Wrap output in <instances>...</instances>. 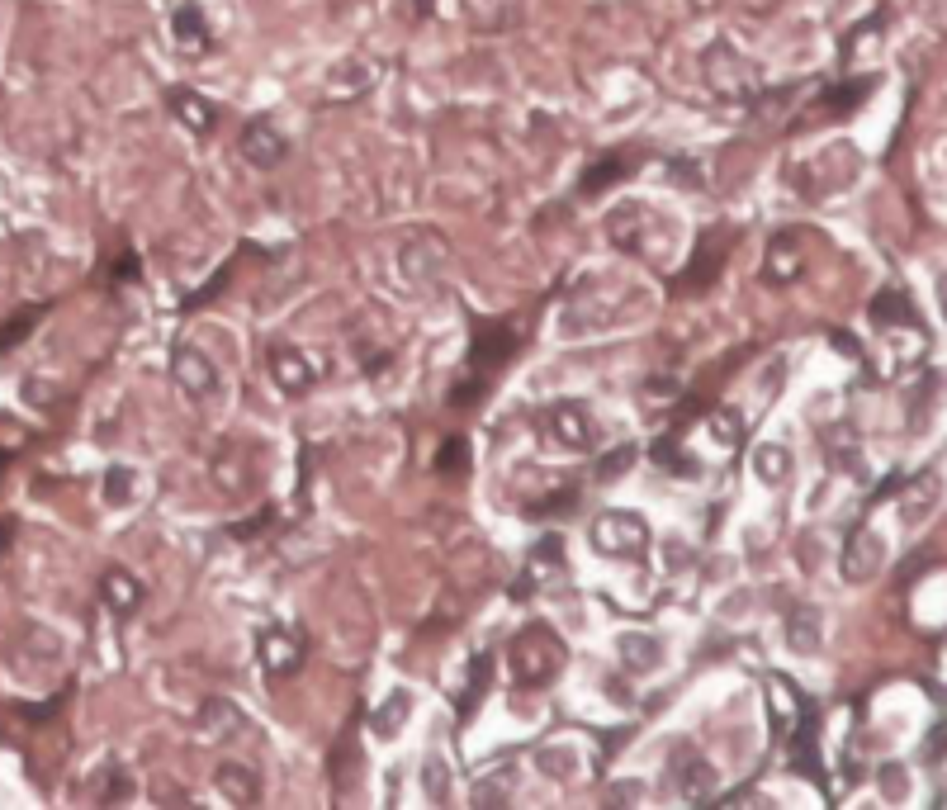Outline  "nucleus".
Here are the masks:
<instances>
[{
    "label": "nucleus",
    "instance_id": "38",
    "mask_svg": "<svg viewBox=\"0 0 947 810\" xmlns=\"http://www.w3.org/2000/svg\"><path fill=\"white\" fill-rule=\"evenodd\" d=\"M128 493H133V469L114 465L105 474V498H109V503H128Z\"/></svg>",
    "mask_w": 947,
    "mask_h": 810
},
{
    "label": "nucleus",
    "instance_id": "3",
    "mask_svg": "<svg viewBox=\"0 0 947 810\" xmlns=\"http://www.w3.org/2000/svg\"><path fill=\"white\" fill-rule=\"evenodd\" d=\"M592 545L607 559H644L654 540H649L644 517H635V512H602L592 522Z\"/></svg>",
    "mask_w": 947,
    "mask_h": 810
},
{
    "label": "nucleus",
    "instance_id": "5",
    "mask_svg": "<svg viewBox=\"0 0 947 810\" xmlns=\"http://www.w3.org/2000/svg\"><path fill=\"white\" fill-rule=\"evenodd\" d=\"M881 564H886V540L876 536L867 522H858L853 531H848V540H843V555H839L843 583H867V578L881 574Z\"/></svg>",
    "mask_w": 947,
    "mask_h": 810
},
{
    "label": "nucleus",
    "instance_id": "18",
    "mask_svg": "<svg viewBox=\"0 0 947 810\" xmlns=\"http://www.w3.org/2000/svg\"><path fill=\"white\" fill-rule=\"evenodd\" d=\"M166 105H171V114H176L190 133H209V128L218 124L214 100H204V95H199V90H190V86H171V90H166Z\"/></svg>",
    "mask_w": 947,
    "mask_h": 810
},
{
    "label": "nucleus",
    "instance_id": "42",
    "mask_svg": "<svg viewBox=\"0 0 947 810\" xmlns=\"http://www.w3.org/2000/svg\"><path fill=\"white\" fill-rule=\"evenodd\" d=\"M228 275H233V266H223V270H218V275H214V280H209V285L199 289V294H190V299H185V308H199V304H209V299H214L218 289L228 285Z\"/></svg>",
    "mask_w": 947,
    "mask_h": 810
},
{
    "label": "nucleus",
    "instance_id": "29",
    "mask_svg": "<svg viewBox=\"0 0 947 810\" xmlns=\"http://www.w3.org/2000/svg\"><path fill=\"white\" fill-rule=\"evenodd\" d=\"M706 427H711L715 446H725V450L744 446V413H739V408H711V413H706Z\"/></svg>",
    "mask_w": 947,
    "mask_h": 810
},
{
    "label": "nucleus",
    "instance_id": "26",
    "mask_svg": "<svg viewBox=\"0 0 947 810\" xmlns=\"http://www.w3.org/2000/svg\"><path fill=\"white\" fill-rule=\"evenodd\" d=\"M654 465H663L668 474H678V479H701V465H697V455H687L682 450V436L678 432H668V436H659L654 441Z\"/></svg>",
    "mask_w": 947,
    "mask_h": 810
},
{
    "label": "nucleus",
    "instance_id": "24",
    "mask_svg": "<svg viewBox=\"0 0 947 810\" xmlns=\"http://www.w3.org/2000/svg\"><path fill=\"white\" fill-rule=\"evenodd\" d=\"M753 474H758V484H787L791 474V450L782 446V441H763V446H753Z\"/></svg>",
    "mask_w": 947,
    "mask_h": 810
},
{
    "label": "nucleus",
    "instance_id": "40",
    "mask_svg": "<svg viewBox=\"0 0 947 810\" xmlns=\"http://www.w3.org/2000/svg\"><path fill=\"white\" fill-rule=\"evenodd\" d=\"M569 503H578V488H559L550 498H536V503H531V517H554V512H564Z\"/></svg>",
    "mask_w": 947,
    "mask_h": 810
},
{
    "label": "nucleus",
    "instance_id": "34",
    "mask_svg": "<svg viewBox=\"0 0 947 810\" xmlns=\"http://www.w3.org/2000/svg\"><path fill=\"white\" fill-rule=\"evenodd\" d=\"M38 318H43V308H24V313H15L10 323L0 327V351H10V346L24 342V337L38 327Z\"/></svg>",
    "mask_w": 947,
    "mask_h": 810
},
{
    "label": "nucleus",
    "instance_id": "1",
    "mask_svg": "<svg viewBox=\"0 0 947 810\" xmlns=\"http://www.w3.org/2000/svg\"><path fill=\"white\" fill-rule=\"evenodd\" d=\"M564 640L550 626H526L507 645V668H512V683L517 687H545L564 668Z\"/></svg>",
    "mask_w": 947,
    "mask_h": 810
},
{
    "label": "nucleus",
    "instance_id": "9",
    "mask_svg": "<svg viewBox=\"0 0 947 810\" xmlns=\"http://www.w3.org/2000/svg\"><path fill=\"white\" fill-rule=\"evenodd\" d=\"M266 370H270V379H275V389H280V394H289V398L308 394V389H313V379H318L313 360H308L299 346H270Z\"/></svg>",
    "mask_w": 947,
    "mask_h": 810
},
{
    "label": "nucleus",
    "instance_id": "47",
    "mask_svg": "<svg viewBox=\"0 0 947 810\" xmlns=\"http://www.w3.org/2000/svg\"><path fill=\"white\" fill-rule=\"evenodd\" d=\"M5 460H10V455H0V469H5Z\"/></svg>",
    "mask_w": 947,
    "mask_h": 810
},
{
    "label": "nucleus",
    "instance_id": "16",
    "mask_svg": "<svg viewBox=\"0 0 947 810\" xmlns=\"http://www.w3.org/2000/svg\"><path fill=\"white\" fill-rule=\"evenodd\" d=\"M805 270V247L796 233H777L768 242V256H763V275L772 285H791L796 275Z\"/></svg>",
    "mask_w": 947,
    "mask_h": 810
},
{
    "label": "nucleus",
    "instance_id": "46",
    "mask_svg": "<svg viewBox=\"0 0 947 810\" xmlns=\"http://www.w3.org/2000/svg\"><path fill=\"white\" fill-rule=\"evenodd\" d=\"M436 10V0H417V15H431Z\"/></svg>",
    "mask_w": 947,
    "mask_h": 810
},
{
    "label": "nucleus",
    "instance_id": "7",
    "mask_svg": "<svg viewBox=\"0 0 947 810\" xmlns=\"http://www.w3.org/2000/svg\"><path fill=\"white\" fill-rule=\"evenodd\" d=\"M763 692H768L772 735H777V739H791V735H796V725L805 720V711H810V702L801 697V687L791 683L787 673H768V678H763Z\"/></svg>",
    "mask_w": 947,
    "mask_h": 810
},
{
    "label": "nucleus",
    "instance_id": "23",
    "mask_svg": "<svg viewBox=\"0 0 947 810\" xmlns=\"http://www.w3.org/2000/svg\"><path fill=\"white\" fill-rule=\"evenodd\" d=\"M408 716H412V692L408 687H394L384 702L375 706V716H370V730H375L379 739H394L403 725H408Z\"/></svg>",
    "mask_w": 947,
    "mask_h": 810
},
{
    "label": "nucleus",
    "instance_id": "39",
    "mask_svg": "<svg viewBox=\"0 0 947 810\" xmlns=\"http://www.w3.org/2000/svg\"><path fill=\"white\" fill-rule=\"evenodd\" d=\"M630 460H635V446H621V450H611L607 460H602V465H597V479H602V484H611V479H621V474H626V469H630Z\"/></svg>",
    "mask_w": 947,
    "mask_h": 810
},
{
    "label": "nucleus",
    "instance_id": "30",
    "mask_svg": "<svg viewBox=\"0 0 947 810\" xmlns=\"http://www.w3.org/2000/svg\"><path fill=\"white\" fill-rule=\"evenodd\" d=\"M787 640H791V649H796V654H815V649H820V612H815V607L791 612Z\"/></svg>",
    "mask_w": 947,
    "mask_h": 810
},
{
    "label": "nucleus",
    "instance_id": "13",
    "mask_svg": "<svg viewBox=\"0 0 947 810\" xmlns=\"http://www.w3.org/2000/svg\"><path fill=\"white\" fill-rule=\"evenodd\" d=\"M171 379H176L190 398H209L218 389L214 360L204 356V351H195V346H176V356H171Z\"/></svg>",
    "mask_w": 947,
    "mask_h": 810
},
{
    "label": "nucleus",
    "instance_id": "28",
    "mask_svg": "<svg viewBox=\"0 0 947 810\" xmlns=\"http://www.w3.org/2000/svg\"><path fill=\"white\" fill-rule=\"evenodd\" d=\"M876 76H858V81H843V86H829L820 95V109L824 114H848V109H858L867 95H872Z\"/></svg>",
    "mask_w": 947,
    "mask_h": 810
},
{
    "label": "nucleus",
    "instance_id": "12",
    "mask_svg": "<svg viewBox=\"0 0 947 810\" xmlns=\"http://www.w3.org/2000/svg\"><path fill=\"white\" fill-rule=\"evenodd\" d=\"M725 256H730L725 233H706V237H701L697 256H692V261H687V270L678 275V294H701V289H711L715 275H720V266H725Z\"/></svg>",
    "mask_w": 947,
    "mask_h": 810
},
{
    "label": "nucleus",
    "instance_id": "32",
    "mask_svg": "<svg viewBox=\"0 0 947 810\" xmlns=\"http://www.w3.org/2000/svg\"><path fill=\"white\" fill-rule=\"evenodd\" d=\"M626 176H630L626 157H597L592 171L583 176V195H602L607 185H616V180H626Z\"/></svg>",
    "mask_w": 947,
    "mask_h": 810
},
{
    "label": "nucleus",
    "instance_id": "25",
    "mask_svg": "<svg viewBox=\"0 0 947 810\" xmlns=\"http://www.w3.org/2000/svg\"><path fill=\"white\" fill-rule=\"evenodd\" d=\"M616 654H621V664H626L630 673H649V668L659 664L663 645L654 640V635H635V630H626V635H616Z\"/></svg>",
    "mask_w": 947,
    "mask_h": 810
},
{
    "label": "nucleus",
    "instance_id": "43",
    "mask_svg": "<svg viewBox=\"0 0 947 810\" xmlns=\"http://www.w3.org/2000/svg\"><path fill=\"white\" fill-rule=\"evenodd\" d=\"M114 280H119V285H133V280H138V256L133 252L119 256V261H114Z\"/></svg>",
    "mask_w": 947,
    "mask_h": 810
},
{
    "label": "nucleus",
    "instance_id": "31",
    "mask_svg": "<svg viewBox=\"0 0 947 810\" xmlns=\"http://www.w3.org/2000/svg\"><path fill=\"white\" fill-rule=\"evenodd\" d=\"M488 683H493V659H488V654H479V659L469 664V683H465V692H460V716H474V706L483 702Z\"/></svg>",
    "mask_w": 947,
    "mask_h": 810
},
{
    "label": "nucleus",
    "instance_id": "41",
    "mask_svg": "<svg viewBox=\"0 0 947 810\" xmlns=\"http://www.w3.org/2000/svg\"><path fill=\"white\" fill-rule=\"evenodd\" d=\"M270 522H275V512H270V507H261L256 517H247V522H233V526H228V536H233V540H251V536H261V531H266Z\"/></svg>",
    "mask_w": 947,
    "mask_h": 810
},
{
    "label": "nucleus",
    "instance_id": "15",
    "mask_svg": "<svg viewBox=\"0 0 947 810\" xmlns=\"http://www.w3.org/2000/svg\"><path fill=\"white\" fill-rule=\"evenodd\" d=\"M237 152H242L251 166H275L289 152V143L270 119H251V124L242 128V138H237Z\"/></svg>",
    "mask_w": 947,
    "mask_h": 810
},
{
    "label": "nucleus",
    "instance_id": "19",
    "mask_svg": "<svg viewBox=\"0 0 947 810\" xmlns=\"http://www.w3.org/2000/svg\"><path fill=\"white\" fill-rule=\"evenodd\" d=\"M872 327L876 332H919V313L900 289H881L872 299Z\"/></svg>",
    "mask_w": 947,
    "mask_h": 810
},
{
    "label": "nucleus",
    "instance_id": "6",
    "mask_svg": "<svg viewBox=\"0 0 947 810\" xmlns=\"http://www.w3.org/2000/svg\"><path fill=\"white\" fill-rule=\"evenodd\" d=\"M545 432L559 450H588L597 427H592V413L578 403V398H559L545 408Z\"/></svg>",
    "mask_w": 947,
    "mask_h": 810
},
{
    "label": "nucleus",
    "instance_id": "8",
    "mask_svg": "<svg viewBox=\"0 0 947 810\" xmlns=\"http://www.w3.org/2000/svg\"><path fill=\"white\" fill-rule=\"evenodd\" d=\"M512 351H517V332L512 327L479 323L474 327V342H469V365H474V375L493 379V370H502L512 360Z\"/></svg>",
    "mask_w": 947,
    "mask_h": 810
},
{
    "label": "nucleus",
    "instance_id": "45",
    "mask_svg": "<svg viewBox=\"0 0 947 810\" xmlns=\"http://www.w3.org/2000/svg\"><path fill=\"white\" fill-rule=\"evenodd\" d=\"M10 536H15V522H0V555L10 550Z\"/></svg>",
    "mask_w": 947,
    "mask_h": 810
},
{
    "label": "nucleus",
    "instance_id": "14",
    "mask_svg": "<svg viewBox=\"0 0 947 810\" xmlns=\"http://www.w3.org/2000/svg\"><path fill=\"white\" fill-rule=\"evenodd\" d=\"M247 730V716L237 711L228 697H209V702L199 706L195 716V739L199 744H223V739H233Z\"/></svg>",
    "mask_w": 947,
    "mask_h": 810
},
{
    "label": "nucleus",
    "instance_id": "48",
    "mask_svg": "<svg viewBox=\"0 0 947 810\" xmlns=\"http://www.w3.org/2000/svg\"><path fill=\"white\" fill-rule=\"evenodd\" d=\"M943 308H947V289H943Z\"/></svg>",
    "mask_w": 947,
    "mask_h": 810
},
{
    "label": "nucleus",
    "instance_id": "21",
    "mask_svg": "<svg viewBox=\"0 0 947 810\" xmlns=\"http://www.w3.org/2000/svg\"><path fill=\"white\" fill-rule=\"evenodd\" d=\"M100 597H105V607L114 616H133L143 607V583L128 574V569H109V574L100 578Z\"/></svg>",
    "mask_w": 947,
    "mask_h": 810
},
{
    "label": "nucleus",
    "instance_id": "17",
    "mask_svg": "<svg viewBox=\"0 0 947 810\" xmlns=\"http://www.w3.org/2000/svg\"><path fill=\"white\" fill-rule=\"evenodd\" d=\"M820 716H815V706L805 711V720L796 725V735H791V768L801 777H810V782H824V768H820Z\"/></svg>",
    "mask_w": 947,
    "mask_h": 810
},
{
    "label": "nucleus",
    "instance_id": "11",
    "mask_svg": "<svg viewBox=\"0 0 947 810\" xmlns=\"http://www.w3.org/2000/svg\"><path fill=\"white\" fill-rule=\"evenodd\" d=\"M673 787H678L682 801H711L715 796V768L692 744H678V749H673Z\"/></svg>",
    "mask_w": 947,
    "mask_h": 810
},
{
    "label": "nucleus",
    "instance_id": "37",
    "mask_svg": "<svg viewBox=\"0 0 947 810\" xmlns=\"http://www.w3.org/2000/svg\"><path fill=\"white\" fill-rule=\"evenodd\" d=\"M483 389H488V375H474V379H460L455 389H450V408H474L483 398Z\"/></svg>",
    "mask_w": 947,
    "mask_h": 810
},
{
    "label": "nucleus",
    "instance_id": "2",
    "mask_svg": "<svg viewBox=\"0 0 947 810\" xmlns=\"http://www.w3.org/2000/svg\"><path fill=\"white\" fill-rule=\"evenodd\" d=\"M701 76H706V86H711L720 100H734V105H749V100L763 95L758 67H753L734 43H711L706 57H701Z\"/></svg>",
    "mask_w": 947,
    "mask_h": 810
},
{
    "label": "nucleus",
    "instance_id": "4",
    "mask_svg": "<svg viewBox=\"0 0 947 810\" xmlns=\"http://www.w3.org/2000/svg\"><path fill=\"white\" fill-rule=\"evenodd\" d=\"M398 266H403V275H408L412 289H436L441 285V275H446V266H450V247L436 233L408 237L403 252H398Z\"/></svg>",
    "mask_w": 947,
    "mask_h": 810
},
{
    "label": "nucleus",
    "instance_id": "35",
    "mask_svg": "<svg viewBox=\"0 0 947 810\" xmlns=\"http://www.w3.org/2000/svg\"><path fill=\"white\" fill-rule=\"evenodd\" d=\"M881 29H886V19L881 15H872V19H862L853 34L843 38V62H853V57H862V48L872 43V38H881Z\"/></svg>",
    "mask_w": 947,
    "mask_h": 810
},
{
    "label": "nucleus",
    "instance_id": "33",
    "mask_svg": "<svg viewBox=\"0 0 947 810\" xmlns=\"http://www.w3.org/2000/svg\"><path fill=\"white\" fill-rule=\"evenodd\" d=\"M933 498H938V479H933V474H919V479H910V493H905V522H919V517H929Z\"/></svg>",
    "mask_w": 947,
    "mask_h": 810
},
{
    "label": "nucleus",
    "instance_id": "20",
    "mask_svg": "<svg viewBox=\"0 0 947 810\" xmlns=\"http://www.w3.org/2000/svg\"><path fill=\"white\" fill-rule=\"evenodd\" d=\"M564 574V540L559 536H545L531 550V559H526V574H521V588L517 593H531L536 583H545V578H559Z\"/></svg>",
    "mask_w": 947,
    "mask_h": 810
},
{
    "label": "nucleus",
    "instance_id": "27",
    "mask_svg": "<svg viewBox=\"0 0 947 810\" xmlns=\"http://www.w3.org/2000/svg\"><path fill=\"white\" fill-rule=\"evenodd\" d=\"M171 34H176L180 48H209V19H204V10L199 5H176V15H171Z\"/></svg>",
    "mask_w": 947,
    "mask_h": 810
},
{
    "label": "nucleus",
    "instance_id": "36",
    "mask_svg": "<svg viewBox=\"0 0 947 810\" xmlns=\"http://www.w3.org/2000/svg\"><path fill=\"white\" fill-rule=\"evenodd\" d=\"M436 469H441V474H460V469H469V441L465 436H450L446 446L436 450Z\"/></svg>",
    "mask_w": 947,
    "mask_h": 810
},
{
    "label": "nucleus",
    "instance_id": "10",
    "mask_svg": "<svg viewBox=\"0 0 947 810\" xmlns=\"http://www.w3.org/2000/svg\"><path fill=\"white\" fill-rule=\"evenodd\" d=\"M256 649H261L266 673H275V678H289V673H299V664H304V635L289 626H266L261 640H256Z\"/></svg>",
    "mask_w": 947,
    "mask_h": 810
},
{
    "label": "nucleus",
    "instance_id": "22",
    "mask_svg": "<svg viewBox=\"0 0 947 810\" xmlns=\"http://www.w3.org/2000/svg\"><path fill=\"white\" fill-rule=\"evenodd\" d=\"M218 792L228 796V801H237V806H256L261 801V777L251 773L247 763H218Z\"/></svg>",
    "mask_w": 947,
    "mask_h": 810
},
{
    "label": "nucleus",
    "instance_id": "44",
    "mask_svg": "<svg viewBox=\"0 0 947 810\" xmlns=\"http://www.w3.org/2000/svg\"><path fill=\"white\" fill-rule=\"evenodd\" d=\"M128 792H133V782H128L124 773H114V777H109V787L100 792V801H124Z\"/></svg>",
    "mask_w": 947,
    "mask_h": 810
}]
</instances>
